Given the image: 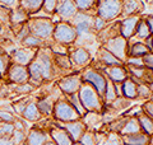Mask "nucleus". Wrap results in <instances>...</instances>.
I'll use <instances>...</instances> for the list:
<instances>
[{
	"label": "nucleus",
	"instance_id": "obj_22",
	"mask_svg": "<svg viewBox=\"0 0 153 145\" xmlns=\"http://www.w3.org/2000/svg\"><path fill=\"white\" fill-rule=\"evenodd\" d=\"M41 43V40L36 36H28L23 40V45L28 48H33V47H37L38 45Z\"/></svg>",
	"mask_w": 153,
	"mask_h": 145
},
{
	"label": "nucleus",
	"instance_id": "obj_7",
	"mask_svg": "<svg viewBox=\"0 0 153 145\" xmlns=\"http://www.w3.org/2000/svg\"><path fill=\"white\" fill-rule=\"evenodd\" d=\"M76 12V7L73 0H61L59 7H57V13L63 18H70L73 17Z\"/></svg>",
	"mask_w": 153,
	"mask_h": 145
},
{
	"label": "nucleus",
	"instance_id": "obj_48",
	"mask_svg": "<svg viewBox=\"0 0 153 145\" xmlns=\"http://www.w3.org/2000/svg\"><path fill=\"white\" fill-rule=\"evenodd\" d=\"M148 24H149V26H151L152 31H153V17H152V18H149V19H148Z\"/></svg>",
	"mask_w": 153,
	"mask_h": 145
},
{
	"label": "nucleus",
	"instance_id": "obj_27",
	"mask_svg": "<svg viewBox=\"0 0 153 145\" xmlns=\"http://www.w3.org/2000/svg\"><path fill=\"white\" fill-rule=\"evenodd\" d=\"M124 8H125V13H131L139 8V1L138 0H128Z\"/></svg>",
	"mask_w": 153,
	"mask_h": 145
},
{
	"label": "nucleus",
	"instance_id": "obj_5",
	"mask_svg": "<svg viewBox=\"0 0 153 145\" xmlns=\"http://www.w3.org/2000/svg\"><path fill=\"white\" fill-rule=\"evenodd\" d=\"M80 99H82L83 104L87 108H97L98 107V99L96 97V93L89 88V87H83L82 92H80Z\"/></svg>",
	"mask_w": 153,
	"mask_h": 145
},
{
	"label": "nucleus",
	"instance_id": "obj_46",
	"mask_svg": "<svg viewBox=\"0 0 153 145\" xmlns=\"http://www.w3.org/2000/svg\"><path fill=\"white\" fill-rule=\"evenodd\" d=\"M102 24H103V22L101 21V19H97V21H96V26H100L98 28H101V27H102Z\"/></svg>",
	"mask_w": 153,
	"mask_h": 145
},
{
	"label": "nucleus",
	"instance_id": "obj_13",
	"mask_svg": "<svg viewBox=\"0 0 153 145\" xmlns=\"http://www.w3.org/2000/svg\"><path fill=\"white\" fill-rule=\"evenodd\" d=\"M52 138L55 139L57 145H71L69 136L63 130H54V131H52Z\"/></svg>",
	"mask_w": 153,
	"mask_h": 145
},
{
	"label": "nucleus",
	"instance_id": "obj_24",
	"mask_svg": "<svg viewBox=\"0 0 153 145\" xmlns=\"http://www.w3.org/2000/svg\"><path fill=\"white\" fill-rule=\"evenodd\" d=\"M13 131H14V125L12 124L0 125V136H10Z\"/></svg>",
	"mask_w": 153,
	"mask_h": 145
},
{
	"label": "nucleus",
	"instance_id": "obj_6",
	"mask_svg": "<svg viewBox=\"0 0 153 145\" xmlns=\"http://www.w3.org/2000/svg\"><path fill=\"white\" fill-rule=\"evenodd\" d=\"M8 72L10 80L16 83H26L28 79V70L23 65H13Z\"/></svg>",
	"mask_w": 153,
	"mask_h": 145
},
{
	"label": "nucleus",
	"instance_id": "obj_17",
	"mask_svg": "<svg viewBox=\"0 0 153 145\" xmlns=\"http://www.w3.org/2000/svg\"><path fill=\"white\" fill-rule=\"evenodd\" d=\"M30 75H31V78L32 80L35 81V83H40L41 79H42V71L40 69V66H38V64L35 61V62H32L31 66H30Z\"/></svg>",
	"mask_w": 153,
	"mask_h": 145
},
{
	"label": "nucleus",
	"instance_id": "obj_43",
	"mask_svg": "<svg viewBox=\"0 0 153 145\" xmlns=\"http://www.w3.org/2000/svg\"><path fill=\"white\" fill-rule=\"evenodd\" d=\"M32 89V87L31 85H21V87H18V88H17V90L18 92H30Z\"/></svg>",
	"mask_w": 153,
	"mask_h": 145
},
{
	"label": "nucleus",
	"instance_id": "obj_37",
	"mask_svg": "<svg viewBox=\"0 0 153 145\" xmlns=\"http://www.w3.org/2000/svg\"><path fill=\"white\" fill-rule=\"evenodd\" d=\"M147 47L143 46V45H135L133 47V55H143V54H147Z\"/></svg>",
	"mask_w": 153,
	"mask_h": 145
},
{
	"label": "nucleus",
	"instance_id": "obj_30",
	"mask_svg": "<svg viewBox=\"0 0 153 145\" xmlns=\"http://www.w3.org/2000/svg\"><path fill=\"white\" fill-rule=\"evenodd\" d=\"M138 131V122L135 120H131L129 121L125 126V130H124V132H129V134H134Z\"/></svg>",
	"mask_w": 153,
	"mask_h": 145
},
{
	"label": "nucleus",
	"instance_id": "obj_33",
	"mask_svg": "<svg viewBox=\"0 0 153 145\" xmlns=\"http://www.w3.org/2000/svg\"><path fill=\"white\" fill-rule=\"evenodd\" d=\"M140 122H142L143 127H144V130H146L148 134H152L153 132V124L147 117H140Z\"/></svg>",
	"mask_w": 153,
	"mask_h": 145
},
{
	"label": "nucleus",
	"instance_id": "obj_47",
	"mask_svg": "<svg viewBox=\"0 0 153 145\" xmlns=\"http://www.w3.org/2000/svg\"><path fill=\"white\" fill-rule=\"evenodd\" d=\"M146 88V87H142V88H140V93L142 94H148V88L147 89H144Z\"/></svg>",
	"mask_w": 153,
	"mask_h": 145
},
{
	"label": "nucleus",
	"instance_id": "obj_20",
	"mask_svg": "<svg viewBox=\"0 0 153 145\" xmlns=\"http://www.w3.org/2000/svg\"><path fill=\"white\" fill-rule=\"evenodd\" d=\"M26 18H27V13L23 10L22 8H18L16 9V12H14L12 14V21L13 23H22V22H25L26 21Z\"/></svg>",
	"mask_w": 153,
	"mask_h": 145
},
{
	"label": "nucleus",
	"instance_id": "obj_35",
	"mask_svg": "<svg viewBox=\"0 0 153 145\" xmlns=\"http://www.w3.org/2000/svg\"><path fill=\"white\" fill-rule=\"evenodd\" d=\"M87 31H88V22L87 21L76 22V33H84Z\"/></svg>",
	"mask_w": 153,
	"mask_h": 145
},
{
	"label": "nucleus",
	"instance_id": "obj_10",
	"mask_svg": "<svg viewBox=\"0 0 153 145\" xmlns=\"http://www.w3.org/2000/svg\"><path fill=\"white\" fill-rule=\"evenodd\" d=\"M42 4L44 0H21V5L25 12H37Z\"/></svg>",
	"mask_w": 153,
	"mask_h": 145
},
{
	"label": "nucleus",
	"instance_id": "obj_42",
	"mask_svg": "<svg viewBox=\"0 0 153 145\" xmlns=\"http://www.w3.org/2000/svg\"><path fill=\"white\" fill-rule=\"evenodd\" d=\"M144 62L149 67H152V69H153V55H147L144 57Z\"/></svg>",
	"mask_w": 153,
	"mask_h": 145
},
{
	"label": "nucleus",
	"instance_id": "obj_36",
	"mask_svg": "<svg viewBox=\"0 0 153 145\" xmlns=\"http://www.w3.org/2000/svg\"><path fill=\"white\" fill-rule=\"evenodd\" d=\"M56 3L57 0H44V7L47 12H54L56 9Z\"/></svg>",
	"mask_w": 153,
	"mask_h": 145
},
{
	"label": "nucleus",
	"instance_id": "obj_3",
	"mask_svg": "<svg viewBox=\"0 0 153 145\" xmlns=\"http://www.w3.org/2000/svg\"><path fill=\"white\" fill-rule=\"evenodd\" d=\"M55 116L59 120L63 121H73L78 118V113L73 109L71 106H69L65 102H59L55 107Z\"/></svg>",
	"mask_w": 153,
	"mask_h": 145
},
{
	"label": "nucleus",
	"instance_id": "obj_40",
	"mask_svg": "<svg viewBox=\"0 0 153 145\" xmlns=\"http://www.w3.org/2000/svg\"><path fill=\"white\" fill-rule=\"evenodd\" d=\"M103 60L107 62V64H117V59H115L112 55L107 54V52H103Z\"/></svg>",
	"mask_w": 153,
	"mask_h": 145
},
{
	"label": "nucleus",
	"instance_id": "obj_44",
	"mask_svg": "<svg viewBox=\"0 0 153 145\" xmlns=\"http://www.w3.org/2000/svg\"><path fill=\"white\" fill-rule=\"evenodd\" d=\"M146 111L148 112V115L153 116V103H151V104H147V106H146Z\"/></svg>",
	"mask_w": 153,
	"mask_h": 145
},
{
	"label": "nucleus",
	"instance_id": "obj_31",
	"mask_svg": "<svg viewBox=\"0 0 153 145\" xmlns=\"http://www.w3.org/2000/svg\"><path fill=\"white\" fill-rule=\"evenodd\" d=\"M12 135H13V139H12L13 144H19L23 139H25V134H23V131H21V130H16V129H14V131H13Z\"/></svg>",
	"mask_w": 153,
	"mask_h": 145
},
{
	"label": "nucleus",
	"instance_id": "obj_29",
	"mask_svg": "<svg viewBox=\"0 0 153 145\" xmlns=\"http://www.w3.org/2000/svg\"><path fill=\"white\" fill-rule=\"evenodd\" d=\"M124 92L128 97H134L135 95V85H134L131 81H126L124 84Z\"/></svg>",
	"mask_w": 153,
	"mask_h": 145
},
{
	"label": "nucleus",
	"instance_id": "obj_12",
	"mask_svg": "<svg viewBox=\"0 0 153 145\" xmlns=\"http://www.w3.org/2000/svg\"><path fill=\"white\" fill-rule=\"evenodd\" d=\"M85 79H88L89 81H92V83L97 87V89L98 92H103V88H105V80L101 75H98V74H96V72L93 71H88L87 74H85Z\"/></svg>",
	"mask_w": 153,
	"mask_h": 145
},
{
	"label": "nucleus",
	"instance_id": "obj_26",
	"mask_svg": "<svg viewBox=\"0 0 153 145\" xmlns=\"http://www.w3.org/2000/svg\"><path fill=\"white\" fill-rule=\"evenodd\" d=\"M110 76L114 79V80H123L125 78V72L121 67H114V69L110 71Z\"/></svg>",
	"mask_w": 153,
	"mask_h": 145
},
{
	"label": "nucleus",
	"instance_id": "obj_1",
	"mask_svg": "<svg viewBox=\"0 0 153 145\" xmlns=\"http://www.w3.org/2000/svg\"><path fill=\"white\" fill-rule=\"evenodd\" d=\"M100 16L103 19H111L120 12V1L119 0H100Z\"/></svg>",
	"mask_w": 153,
	"mask_h": 145
},
{
	"label": "nucleus",
	"instance_id": "obj_39",
	"mask_svg": "<svg viewBox=\"0 0 153 145\" xmlns=\"http://www.w3.org/2000/svg\"><path fill=\"white\" fill-rule=\"evenodd\" d=\"M7 70V57L0 52V75L4 74V71Z\"/></svg>",
	"mask_w": 153,
	"mask_h": 145
},
{
	"label": "nucleus",
	"instance_id": "obj_8",
	"mask_svg": "<svg viewBox=\"0 0 153 145\" xmlns=\"http://www.w3.org/2000/svg\"><path fill=\"white\" fill-rule=\"evenodd\" d=\"M33 54H35L33 50L28 47L23 48V50H18L14 52V61L18 62V65H26L32 60Z\"/></svg>",
	"mask_w": 153,
	"mask_h": 145
},
{
	"label": "nucleus",
	"instance_id": "obj_18",
	"mask_svg": "<svg viewBox=\"0 0 153 145\" xmlns=\"http://www.w3.org/2000/svg\"><path fill=\"white\" fill-rule=\"evenodd\" d=\"M108 46L115 54L123 57V52H124V41L123 40H114L110 42Z\"/></svg>",
	"mask_w": 153,
	"mask_h": 145
},
{
	"label": "nucleus",
	"instance_id": "obj_11",
	"mask_svg": "<svg viewBox=\"0 0 153 145\" xmlns=\"http://www.w3.org/2000/svg\"><path fill=\"white\" fill-rule=\"evenodd\" d=\"M46 143V135L44 132L33 130L28 136V145H44Z\"/></svg>",
	"mask_w": 153,
	"mask_h": 145
},
{
	"label": "nucleus",
	"instance_id": "obj_45",
	"mask_svg": "<svg viewBox=\"0 0 153 145\" xmlns=\"http://www.w3.org/2000/svg\"><path fill=\"white\" fill-rule=\"evenodd\" d=\"M83 143L85 145H93L92 141H91V138H89V135H85V136L83 138Z\"/></svg>",
	"mask_w": 153,
	"mask_h": 145
},
{
	"label": "nucleus",
	"instance_id": "obj_16",
	"mask_svg": "<svg viewBox=\"0 0 153 145\" xmlns=\"http://www.w3.org/2000/svg\"><path fill=\"white\" fill-rule=\"evenodd\" d=\"M138 22V17H133V18H128L126 21H124L123 23V33L125 37H129L134 31V27Z\"/></svg>",
	"mask_w": 153,
	"mask_h": 145
},
{
	"label": "nucleus",
	"instance_id": "obj_21",
	"mask_svg": "<svg viewBox=\"0 0 153 145\" xmlns=\"http://www.w3.org/2000/svg\"><path fill=\"white\" fill-rule=\"evenodd\" d=\"M73 60L76 64H84L88 60V54L84 50H82V48H79V50H76L73 54Z\"/></svg>",
	"mask_w": 153,
	"mask_h": 145
},
{
	"label": "nucleus",
	"instance_id": "obj_38",
	"mask_svg": "<svg viewBox=\"0 0 153 145\" xmlns=\"http://www.w3.org/2000/svg\"><path fill=\"white\" fill-rule=\"evenodd\" d=\"M18 0H0V7L3 8H14L17 7Z\"/></svg>",
	"mask_w": 153,
	"mask_h": 145
},
{
	"label": "nucleus",
	"instance_id": "obj_9",
	"mask_svg": "<svg viewBox=\"0 0 153 145\" xmlns=\"http://www.w3.org/2000/svg\"><path fill=\"white\" fill-rule=\"evenodd\" d=\"M79 87V79L76 76H69L66 79H63L60 81V88L66 93H73L78 89Z\"/></svg>",
	"mask_w": 153,
	"mask_h": 145
},
{
	"label": "nucleus",
	"instance_id": "obj_4",
	"mask_svg": "<svg viewBox=\"0 0 153 145\" xmlns=\"http://www.w3.org/2000/svg\"><path fill=\"white\" fill-rule=\"evenodd\" d=\"M74 37H75V31L70 26L60 24V26L56 27V30H55V40H57L59 42L68 43V42L73 41Z\"/></svg>",
	"mask_w": 153,
	"mask_h": 145
},
{
	"label": "nucleus",
	"instance_id": "obj_32",
	"mask_svg": "<svg viewBox=\"0 0 153 145\" xmlns=\"http://www.w3.org/2000/svg\"><path fill=\"white\" fill-rule=\"evenodd\" d=\"M0 121H4L5 124H12L14 121V116L5 111H0Z\"/></svg>",
	"mask_w": 153,
	"mask_h": 145
},
{
	"label": "nucleus",
	"instance_id": "obj_25",
	"mask_svg": "<svg viewBox=\"0 0 153 145\" xmlns=\"http://www.w3.org/2000/svg\"><path fill=\"white\" fill-rule=\"evenodd\" d=\"M37 108H38V111H41V112L49 115V113H51V108H52V107H51V103H50L47 99H42V101H40V102H38Z\"/></svg>",
	"mask_w": 153,
	"mask_h": 145
},
{
	"label": "nucleus",
	"instance_id": "obj_19",
	"mask_svg": "<svg viewBox=\"0 0 153 145\" xmlns=\"http://www.w3.org/2000/svg\"><path fill=\"white\" fill-rule=\"evenodd\" d=\"M125 141L128 145H146L147 138L143 136V135H134V136L126 138Z\"/></svg>",
	"mask_w": 153,
	"mask_h": 145
},
{
	"label": "nucleus",
	"instance_id": "obj_2",
	"mask_svg": "<svg viewBox=\"0 0 153 145\" xmlns=\"http://www.w3.org/2000/svg\"><path fill=\"white\" fill-rule=\"evenodd\" d=\"M52 23L47 19H35L31 23V31L38 38H46L52 32Z\"/></svg>",
	"mask_w": 153,
	"mask_h": 145
},
{
	"label": "nucleus",
	"instance_id": "obj_15",
	"mask_svg": "<svg viewBox=\"0 0 153 145\" xmlns=\"http://www.w3.org/2000/svg\"><path fill=\"white\" fill-rule=\"evenodd\" d=\"M38 66H40V69L42 71V76H45V78H49L50 76V61L47 59V56H44V55H40L38 57V60L36 61Z\"/></svg>",
	"mask_w": 153,
	"mask_h": 145
},
{
	"label": "nucleus",
	"instance_id": "obj_41",
	"mask_svg": "<svg viewBox=\"0 0 153 145\" xmlns=\"http://www.w3.org/2000/svg\"><path fill=\"white\" fill-rule=\"evenodd\" d=\"M0 145H14V144L9 136H1L0 138Z\"/></svg>",
	"mask_w": 153,
	"mask_h": 145
},
{
	"label": "nucleus",
	"instance_id": "obj_49",
	"mask_svg": "<svg viewBox=\"0 0 153 145\" xmlns=\"http://www.w3.org/2000/svg\"><path fill=\"white\" fill-rule=\"evenodd\" d=\"M44 145H56V144H54V143H45Z\"/></svg>",
	"mask_w": 153,
	"mask_h": 145
},
{
	"label": "nucleus",
	"instance_id": "obj_23",
	"mask_svg": "<svg viewBox=\"0 0 153 145\" xmlns=\"http://www.w3.org/2000/svg\"><path fill=\"white\" fill-rule=\"evenodd\" d=\"M66 129H68V131L73 135V138H79L80 135V131H82V125L80 124H68L66 125Z\"/></svg>",
	"mask_w": 153,
	"mask_h": 145
},
{
	"label": "nucleus",
	"instance_id": "obj_28",
	"mask_svg": "<svg viewBox=\"0 0 153 145\" xmlns=\"http://www.w3.org/2000/svg\"><path fill=\"white\" fill-rule=\"evenodd\" d=\"M94 0H74V4L79 9H88L93 5Z\"/></svg>",
	"mask_w": 153,
	"mask_h": 145
},
{
	"label": "nucleus",
	"instance_id": "obj_14",
	"mask_svg": "<svg viewBox=\"0 0 153 145\" xmlns=\"http://www.w3.org/2000/svg\"><path fill=\"white\" fill-rule=\"evenodd\" d=\"M23 116H25V118L31 120V121L37 120L40 117V111L37 108V104H35V103L28 104L25 108V111H23Z\"/></svg>",
	"mask_w": 153,
	"mask_h": 145
},
{
	"label": "nucleus",
	"instance_id": "obj_50",
	"mask_svg": "<svg viewBox=\"0 0 153 145\" xmlns=\"http://www.w3.org/2000/svg\"><path fill=\"white\" fill-rule=\"evenodd\" d=\"M0 125H1V124H0Z\"/></svg>",
	"mask_w": 153,
	"mask_h": 145
},
{
	"label": "nucleus",
	"instance_id": "obj_34",
	"mask_svg": "<svg viewBox=\"0 0 153 145\" xmlns=\"http://www.w3.org/2000/svg\"><path fill=\"white\" fill-rule=\"evenodd\" d=\"M148 35H149V28H148V26L146 23H140L139 28H138V36L144 38V37H148Z\"/></svg>",
	"mask_w": 153,
	"mask_h": 145
}]
</instances>
